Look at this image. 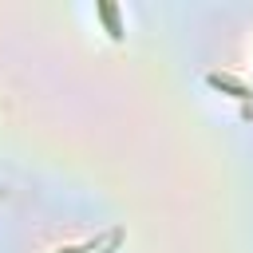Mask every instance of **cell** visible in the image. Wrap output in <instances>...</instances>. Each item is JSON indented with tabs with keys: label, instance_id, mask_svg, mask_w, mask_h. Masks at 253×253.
<instances>
[{
	"label": "cell",
	"instance_id": "1",
	"mask_svg": "<svg viewBox=\"0 0 253 253\" xmlns=\"http://www.w3.org/2000/svg\"><path fill=\"white\" fill-rule=\"evenodd\" d=\"M210 83H213V87H225V91H233L237 99H249V95H253L245 83H237V79H229V75H210Z\"/></svg>",
	"mask_w": 253,
	"mask_h": 253
},
{
	"label": "cell",
	"instance_id": "2",
	"mask_svg": "<svg viewBox=\"0 0 253 253\" xmlns=\"http://www.w3.org/2000/svg\"><path fill=\"white\" fill-rule=\"evenodd\" d=\"M99 16L107 20V32L119 40V36H123V24H119V12H115V4H99Z\"/></svg>",
	"mask_w": 253,
	"mask_h": 253
}]
</instances>
